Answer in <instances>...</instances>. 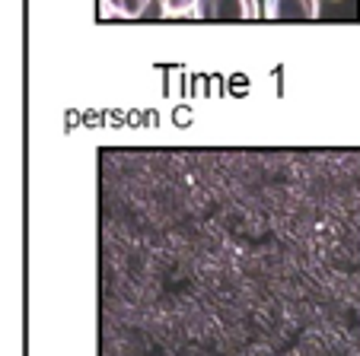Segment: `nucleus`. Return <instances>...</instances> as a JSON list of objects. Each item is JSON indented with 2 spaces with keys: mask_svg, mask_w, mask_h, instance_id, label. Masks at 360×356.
Returning a JSON list of instances; mask_svg holds the SVG:
<instances>
[{
  "mask_svg": "<svg viewBox=\"0 0 360 356\" xmlns=\"http://www.w3.org/2000/svg\"><path fill=\"white\" fill-rule=\"evenodd\" d=\"M160 4H163L166 16H182V13H195L198 0H160Z\"/></svg>",
  "mask_w": 360,
  "mask_h": 356,
  "instance_id": "20e7f679",
  "label": "nucleus"
},
{
  "mask_svg": "<svg viewBox=\"0 0 360 356\" xmlns=\"http://www.w3.org/2000/svg\"><path fill=\"white\" fill-rule=\"evenodd\" d=\"M195 16L217 22H249L259 16V7L255 0H198Z\"/></svg>",
  "mask_w": 360,
  "mask_h": 356,
  "instance_id": "f257e3e1",
  "label": "nucleus"
},
{
  "mask_svg": "<svg viewBox=\"0 0 360 356\" xmlns=\"http://www.w3.org/2000/svg\"><path fill=\"white\" fill-rule=\"evenodd\" d=\"M265 16L281 22H300L319 16V0H265Z\"/></svg>",
  "mask_w": 360,
  "mask_h": 356,
  "instance_id": "f03ea898",
  "label": "nucleus"
},
{
  "mask_svg": "<svg viewBox=\"0 0 360 356\" xmlns=\"http://www.w3.org/2000/svg\"><path fill=\"white\" fill-rule=\"evenodd\" d=\"M147 4H150V0H105V7H109L115 16H124V20L141 16L143 10H147Z\"/></svg>",
  "mask_w": 360,
  "mask_h": 356,
  "instance_id": "7ed1b4c3",
  "label": "nucleus"
}]
</instances>
